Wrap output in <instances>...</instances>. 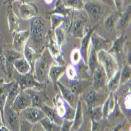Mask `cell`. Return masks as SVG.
Segmentation results:
<instances>
[{"mask_svg": "<svg viewBox=\"0 0 131 131\" xmlns=\"http://www.w3.org/2000/svg\"><path fill=\"white\" fill-rule=\"evenodd\" d=\"M30 23L29 38L28 44L38 53H40L46 43L47 39V30L46 24L43 19L35 17L32 18Z\"/></svg>", "mask_w": 131, "mask_h": 131, "instance_id": "6da1fadb", "label": "cell"}, {"mask_svg": "<svg viewBox=\"0 0 131 131\" xmlns=\"http://www.w3.org/2000/svg\"><path fill=\"white\" fill-rule=\"evenodd\" d=\"M54 63H57V61L50 54L49 50L45 47L39 53L34 65L33 75L35 79L39 82L45 83L49 79L50 68Z\"/></svg>", "mask_w": 131, "mask_h": 131, "instance_id": "7a4b0ae2", "label": "cell"}, {"mask_svg": "<svg viewBox=\"0 0 131 131\" xmlns=\"http://www.w3.org/2000/svg\"><path fill=\"white\" fill-rule=\"evenodd\" d=\"M97 55L99 64L103 67L108 80L118 69H120V66L115 57L108 51L102 50L97 52Z\"/></svg>", "mask_w": 131, "mask_h": 131, "instance_id": "3957f363", "label": "cell"}, {"mask_svg": "<svg viewBox=\"0 0 131 131\" xmlns=\"http://www.w3.org/2000/svg\"><path fill=\"white\" fill-rule=\"evenodd\" d=\"M109 94L108 93H105L104 90H95L92 86L88 87L84 92L79 96L82 99L85 101L88 108H93V107L102 105L104 101L106 100Z\"/></svg>", "mask_w": 131, "mask_h": 131, "instance_id": "277c9868", "label": "cell"}, {"mask_svg": "<svg viewBox=\"0 0 131 131\" xmlns=\"http://www.w3.org/2000/svg\"><path fill=\"white\" fill-rule=\"evenodd\" d=\"M17 75L13 73V75H14V81H16L21 90H26V89H30V88H34V89H39V90H44L45 89V83H42L38 82L36 79H35L33 71H29L28 73L26 74H19L16 71ZM12 75V76H13Z\"/></svg>", "mask_w": 131, "mask_h": 131, "instance_id": "5b68a950", "label": "cell"}, {"mask_svg": "<svg viewBox=\"0 0 131 131\" xmlns=\"http://www.w3.org/2000/svg\"><path fill=\"white\" fill-rule=\"evenodd\" d=\"M3 121L9 130H20V115L12 106L5 104Z\"/></svg>", "mask_w": 131, "mask_h": 131, "instance_id": "8992f818", "label": "cell"}, {"mask_svg": "<svg viewBox=\"0 0 131 131\" xmlns=\"http://www.w3.org/2000/svg\"><path fill=\"white\" fill-rule=\"evenodd\" d=\"M83 9L93 22H97L104 14L103 4L97 0H88L85 2Z\"/></svg>", "mask_w": 131, "mask_h": 131, "instance_id": "52a82bcc", "label": "cell"}, {"mask_svg": "<svg viewBox=\"0 0 131 131\" xmlns=\"http://www.w3.org/2000/svg\"><path fill=\"white\" fill-rule=\"evenodd\" d=\"M16 3L18 6V14L20 19L28 20L37 17L39 14V9L35 4L19 1H16Z\"/></svg>", "mask_w": 131, "mask_h": 131, "instance_id": "ba28073f", "label": "cell"}, {"mask_svg": "<svg viewBox=\"0 0 131 131\" xmlns=\"http://www.w3.org/2000/svg\"><path fill=\"white\" fill-rule=\"evenodd\" d=\"M20 118L28 121L31 124L39 123L45 116V113L40 108L29 106L27 108L24 109L19 112Z\"/></svg>", "mask_w": 131, "mask_h": 131, "instance_id": "9c48e42d", "label": "cell"}, {"mask_svg": "<svg viewBox=\"0 0 131 131\" xmlns=\"http://www.w3.org/2000/svg\"><path fill=\"white\" fill-rule=\"evenodd\" d=\"M126 41V35H120L118 38L115 39L114 42H112V47L108 50L110 53H112L116 59L119 66L122 65V61L123 57V53L125 50V43Z\"/></svg>", "mask_w": 131, "mask_h": 131, "instance_id": "30bf717a", "label": "cell"}, {"mask_svg": "<svg viewBox=\"0 0 131 131\" xmlns=\"http://www.w3.org/2000/svg\"><path fill=\"white\" fill-rule=\"evenodd\" d=\"M108 79L103 67L99 64L92 74V87L95 90H104L106 87Z\"/></svg>", "mask_w": 131, "mask_h": 131, "instance_id": "8fae6325", "label": "cell"}, {"mask_svg": "<svg viewBox=\"0 0 131 131\" xmlns=\"http://www.w3.org/2000/svg\"><path fill=\"white\" fill-rule=\"evenodd\" d=\"M112 42L101 36L95 29L93 31L90 36V46L96 52L102 50L108 51L112 47Z\"/></svg>", "mask_w": 131, "mask_h": 131, "instance_id": "7c38bea8", "label": "cell"}, {"mask_svg": "<svg viewBox=\"0 0 131 131\" xmlns=\"http://www.w3.org/2000/svg\"><path fill=\"white\" fill-rule=\"evenodd\" d=\"M13 35V49L22 53L29 38V29L12 32Z\"/></svg>", "mask_w": 131, "mask_h": 131, "instance_id": "4fadbf2b", "label": "cell"}, {"mask_svg": "<svg viewBox=\"0 0 131 131\" xmlns=\"http://www.w3.org/2000/svg\"><path fill=\"white\" fill-rule=\"evenodd\" d=\"M29 106H31V96L26 90H20L14 101L12 108L19 113L20 111L27 108Z\"/></svg>", "mask_w": 131, "mask_h": 131, "instance_id": "5bb4252c", "label": "cell"}, {"mask_svg": "<svg viewBox=\"0 0 131 131\" xmlns=\"http://www.w3.org/2000/svg\"><path fill=\"white\" fill-rule=\"evenodd\" d=\"M64 85L67 87H68L75 95L79 96V95L82 94L89 87V86L92 85V82L89 81V79H76L75 80L68 79L67 84L64 83Z\"/></svg>", "mask_w": 131, "mask_h": 131, "instance_id": "9a60e30c", "label": "cell"}, {"mask_svg": "<svg viewBox=\"0 0 131 131\" xmlns=\"http://www.w3.org/2000/svg\"><path fill=\"white\" fill-rule=\"evenodd\" d=\"M46 44V47L49 50L50 54L57 63L59 58L61 57V49L55 40L53 30L52 29L47 31V39Z\"/></svg>", "mask_w": 131, "mask_h": 131, "instance_id": "2e32d148", "label": "cell"}, {"mask_svg": "<svg viewBox=\"0 0 131 131\" xmlns=\"http://www.w3.org/2000/svg\"><path fill=\"white\" fill-rule=\"evenodd\" d=\"M5 55V64L6 69V75L11 78L14 73V61L16 59L23 57V53L15 50L14 49H8L4 51Z\"/></svg>", "mask_w": 131, "mask_h": 131, "instance_id": "e0dca14e", "label": "cell"}, {"mask_svg": "<svg viewBox=\"0 0 131 131\" xmlns=\"http://www.w3.org/2000/svg\"><path fill=\"white\" fill-rule=\"evenodd\" d=\"M56 86H57L59 90H60L61 95L62 98L64 99V101L65 102H67L68 104H70L71 106L75 108L76 104L78 103V101H79L77 95H75L68 87H67L64 84H63V83L60 81H58L57 82Z\"/></svg>", "mask_w": 131, "mask_h": 131, "instance_id": "ac0fdd59", "label": "cell"}, {"mask_svg": "<svg viewBox=\"0 0 131 131\" xmlns=\"http://www.w3.org/2000/svg\"><path fill=\"white\" fill-rule=\"evenodd\" d=\"M86 29V20L83 17H76L70 25V31L73 37L82 39L85 34Z\"/></svg>", "mask_w": 131, "mask_h": 131, "instance_id": "d6986e66", "label": "cell"}, {"mask_svg": "<svg viewBox=\"0 0 131 131\" xmlns=\"http://www.w3.org/2000/svg\"><path fill=\"white\" fill-rule=\"evenodd\" d=\"M26 90L31 98V106L37 107V108H41V106L44 104H46V101L47 100V97L45 94L43 90H39V89H26L24 90Z\"/></svg>", "mask_w": 131, "mask_h": 131, "instance_id": "ffe728a7", "label": "cell"}, {"mask_svg": "<svg viewBox=\"0 0 131 131\" xmlns=\"http://www.w3.org/2000/svg\"><path fill=\"white\" fill-rule=\"evenodd\" d=\"M94 28L91 29V28H86L85 34L83 35V37L81 39V47L79 50L82 54V60L85 63H86L87 61V57H88V54H89V51L90 48V36Z\"/></svg>", "mask_w": 131, "mask_h": 131, "instance_id": "44dd1931", "label": "cell"}, {"mask_svg": "<svg viewBox=\"0 0 131 131\" xmlns=\"http://www.w3.org/2000/svg\"><path fill=\"white\" fill-rule=\"evenodd\" d=\"M14 80H12L10 82H5L3 78H0V111L2 113V116L3 115L4 107L6 102L7 96L9 93V90L13 86Z\"/></svg>", "mask_w": 131, "mask_h": 131, "instance_id": "7402d4cb", "label": "cell"}, {"mask_svg": "<svg viewBox=\"0 0 131 131\" xmlns=\"http://www.w3.org/2000/svg\"><path fill=\"white\" fill-rule=\"evenodd\" d=\"M66 67L58 63H54L50 68L49 71V79L52 82L53 85L56 86L57 82L61 79L65 73Z\"/></svg>", "mask_w": 131, "mask_h": 131, "instance_id": "603a6c76", "label": "cell"}, {"mask_svg": "<svg viewBox=\"0 0 131 131\" xmlns=\"http://www.w3.org/2000/svg\"><path fill=\"white\" fill-rule=\"evenodd\" d=\"M7 20L9 31L12 33L14 31H20V20L19 17L14 11V8L11 5H8L7 8Z\"/></svg>", "mask_w": 131, "mask_h": 131, "instance_id": "cb8c5ba5", "label": "cell"}, {"mask_svg": "<svg viewBox=\"0 0 131 131\" xmlns=\"http://www.w3.org/2000/svg\"><path fill=\"white\" fill-rule=\"evenodd\" d=\"M40 108L43 111L46 116H47L49 118H50V119L53 123H55L56 124H57L58 126H60L61 127L64 118L58 115L56 108H53V107H50L49 105H47L46 104H42Z\"/></svg>", "mask_w": 131, "mask_h": 131, "instance_id": "d4e9b609", "label": "cell"}, {"mask_svg": "<svg viewBox=\"0 0 131 131\" xmlns=\"http://www.w3.org/2000/svg\"><path fill=\"white\" fill-rule=\"evenodd\" d=\"M83 111H82V104L81 100L79 99L78 103L75 107V114L73 119V124L71 126V130H78L81 128L83 123Z\"/></svg>", "mask_w": 131, "mask_h": 131, "instance_id": "484cf974", "label": "cell"}, {"mask_svg": "<svg viewBox=\"0 0 131 131\" xmlns=\"http://www.w3.org/2000/svg\"><path fill=\"white\" fill-rule=\"evenodd\" d=\"M13 66H14V69L17 71V72L19 74H21V75L28 73L29 71H31V68L30 64H28V62L25 60V58L24 57L16 59V60L14 61Z\"/></svg>", "mask_w": 131, "mask_h": 131, "instance_id": "4316f807", "label": "cell"}, {"mask_svg": "<svg viewBox=\"0 0 131 131\" xmlns=\"http://www.w3.org/2000/svg\"><path fill=\"white\" fill-rule=\"evenodd\" d=\"M22 53H23V57L25 58V60L30 64V66L31 68V71H33V68H34V65H35V61H36V59L38 58L39 53H38L28 43L25 45Z\"/></svg>", "mask_w": 131, "mask_h": 131, "instance_id": "83f0119b", "label": "cell"}, {"mask_svg": "<svg viewBox=\"0 0 131 131\" xmlns=\"http://www.w3.org/2000/svg\"><path fill=\"white\" fill-rule=\"evenodd\" d=\"M120 69H118L108 80L106 87L109 91V93H115L120 87Z\"/></svg>", "mask_w": 131, "mask_h": 131, "instance_id": "f1b7e54d", "label": "cell"}, {"mask_svg": "<svg viewBox=\"0 0 131 131\" xmlns=\"http://www.w3.org/2000/svg\"><path fill=\"white\" fill-rule=\"evenodd\" d=\"M86 64H87L88 68H89L90 74L92 76V74H93V72L94 71V70L98 67V65L100 64H99V61H98L97 52L95 51L91 46H90V51H89V54H88V57H87Z\"/></svg>", "mask_w": 131, "mask_h": 131, "instance_id": "f546056e", "label": "cell"}, {"mask_svg": "<svg viewBox=\"0 0 131 131\" xmlns=\"http://www.w3.org/2000/svg\"><path fill=\"white\" fill-rule=\"evenodd\" d=\"M118 17H119L118 14L113 13V14H109L104 19V26L105 29L109 32H113L117 28Z\"/></svg>", "mask_w": 131, "mask_h": 131, "instance_id": "4dcf8cb0", "label": "cell"}, {"mask_svg": "<svg viewBox=\"0 0 131 131\" xmlns=\"http://www.w3.org/2000/svg\"><path fill=\"white\" fill-rule=\"evenodd\" d=\"M53 33H54V37H55V40L57 43L61 48V47L66 43V40H67L66 31L64 27V24H62L61 25L56 28L53 30Z\"/></svg>", "mask_w": 131, "mask_h": 131, "instance_id": "1f68e13d", "label": "cell"}, {"mask_svg": "<svg viewBox=\"0 0 131 131\" xmlns=\"http://www.w3.org/2000/svg\"><path fill=\"white\" fill-rule=\"evenodd\" d=\"M40 124L43 127L44 130L46 131H56V130H61V127L58 126L55 123H53L50 118H49L47 116H44L42 119L39 121Z\"/></svg>", "mask_w": 131, "mask_h": 131, "instance_id": "d6a6232c", "label": "cell"}, {"mask_svg": "<svg viewBox=\"0 0 131 131\" xmlns=\"http://www.w3.org/2000/svg\"><path fill=\"white\" fill-rule=\"evenodd\" d=\"M53 102L55 104V108L58 115L64 118V116L65 115V101H64L60 93H57L55 96Z\"/></svg>", "mask_w": 131, "mask_h": 131, "instance_id": "836d02e7", "label": "cell"}, {"mask_svg": "<svg viewBox=\"0 0 131 131\" xmlns=\"http://www.w3.org/2000/svg\"><path fill=\"white\" fill-rule=\"evenodd\" d=\"M20 90H20V87L19 84H18V83L16 81H14L13 86H11V88L9 90V93H8V96H7V99H6V104H8V105L12 106L14 101L15 100L16 97L18 95V93H20Z\"/></svg>", "mask_w": 131, "mask_h": 131, "instance_id": "e575fe53", "label": "cell"}, {"mask_svg": "<svg viewBox=\"0 0 131 131\" xmlns=\"http://www.w3.org/2000/svg\"><path fill=\"white\" fill-rule=\"evenodd\" d=\"M71 11V9L66 7L64 2L61 1V0H58V1L56 3V6L53 9V11L52 12V14H57L59 15H61L66 18V17H68Z\"/></svg>", "mask_w": 131, "mask_h": 131, "instance_id": "d590c367", "label": "cell"}, {"mask_svg": "<svg viewBox=\"0 0 131 131\" xmlns=\"http://www.w3.org/2000/svg\"><path fill=\"white\" fill-rule=\"evenodd\" d=\"M129 21H130V6H129L123 12L121 15H119L117 27L125 28L129 24Z\"/></svg>", "mask_w": 131, "mask_h": 131, "instance_id": "8d00e7d4", "label": "cell"}, {"mask_svg": "<svg viewBox=\"0 0 131 131\" xmlns=\"http://www.w3.org/2000/svg\"><path fill=\"white\" fill-rule=\"evenodd\" d=\"M88 113L90 115L91 120L101 121L103 118L101 105H97V106L93 107V108H88Z\"/></svg>", "mask_w": 131, "mask_h": 131, "instance_id": "74e56055", "label": "cell"}, {"mask_svg": "<svg viewBox=\"0 0 131 131\" xmlns=\"http://www.w3.org/2000/svg\"><path fill=\"white\" fill-rule=\"evenodd\" d=\"M84 1L83 0H65L64 3L65 6L71 10L80 11L84 8Z\"/></svg>", "mask_w": 131, "mask_h": 131, "instance_id": "f35d334b", "label": "cell"}, {"mask_svg": "<svg viewBox=\"0 0 131 131\" xmlns=\"http://www.w3.org/2000/svg\"><path fill=\"white\" fill-rule=\"evenodd\" d=\"M50 21H51V29L54 30L58 26L61 25L62 24H64L66 21V18L61 15H59L57 14H51Z\"/></svg>", "mask_w": 131, "mask_h": 131, "instance_id": "ab89813d", "label": "cell"}, {"mask_svg": "<svg viewBox=\"0 0 131 131\" xmlns=\"http://www.w3.org/2000/svg\"><path fill=\"white\" fill-rule=\"evenodd\" d=\"M4 40L3 35L0 34V71L6 75V69L5 64V55H4Z\"/></svg>", "mask_w": 131, "mask_h": 131, "instance_id": "60d3db41", "label": "cell"}, {"mask_svg": "<svg viewBox=\"0 0 131 131\" xmlns=\"http://www.w3.org/2000/svg\"><path fill=\"white\" fill-rule=\"evenodd\" d=\"M130 79V66L126 63L120 70V84L126 82Z\"/></svg>", "mask_w": 131, "mask_h": 131, "instance_id": "b9f144b4", "label": "cell"}, {"mask_svg": "<svg viewBox=\"0 0 131 131\" xmlns=\"http://www.w3.org/2000/svg\"><path fill=\"white\" fill-rule=\"evenodd\" d=\"M70 59H71V64H73V65L79 64V63L82 60V54H81V52H80L79 49L75 48V49H73L72 50H71V55H70Z\"/></svg>", "mask_w": 131, "mask_h": 131, "instance_id": "7bdbcfd3", "label": "cell"}, {"mask_svg": "<svg viewBox=\"0 0 131 131\" xmlns=\"http://www.w3.org/2000/svg\"><path fill=\"white\" fill-rule=\"evenodd\" d=\"M65 74H66L67 79H69V80H75V79H78L77 71L75 68L73 64H69V65H68L66 67Z\"/></svg>", "mask_w": 131, "mask_h": 131, "instance_id": "ee69618b", "label": "cell"}, {"mask_svg": "<svg viewBox=\"0 0 131 131\" xmlns=\"http://www.w3.org/2000/svg\"><path fill=\"white\" fill-rule=\"evenodd\" d=\"M75 114V108L71 106L67 102H65V115L64 116V118L69 120H73Z\"/></svg>", "mask_w": 131, "mask_h": 131, "instance_id": "f6af8a7d", "label": "cell"}, {"mask_svg": "<svg viewBox=\"0 0 131 131\" xmlns=\"http://www.w3.org/2000/svg\"><path fill=\"white\" fill-rule=\"evenodd\" d=\"M73 124V120H69L64 118L63 123L61 125V130H71V126Z\"/></svg>", "mask_w": 131, "mask_h": 131, "instance_id": "bcb514c9", "label": "cell"}, {"mask_svg": "<svg viewBox=\"0 0 131 131\" xmlns=\"http://www.w3.org/2000/svg\"><path fill=\"white\" fill-rule=\"evenodd\" d=\"M123 103H124L125 108L127 110H130V108H131V105H130V103H131V95H130V93H128L125 96L124 100H123Z\"/></svg>", "mask_w": 131, "mask_h": 131, "instance_id": "7dc6e473", "label": "cell"}, {"mask_svg": "<svg viewBox=\"0 0 131 131\" xmlns=\"http://www.w3.org/2000/svg\"><path fill=\"white\" fill-rule=\"evenodd\" d=\"M114 2V5L115 7L118 10L120 11L123 9V0H113Z\"/></svg>", "mask_w": 131, "mask_h": 131, "instance_id": "c3c4849f", "label": "cell"}, {"mask_svg": "<svg viewBox=\"0 0 131 131\" xmlns=\"http://www.w3.org/2000/svg\"><path fill=\"white\" fill-rule=\"evenodd\" d=\"M91 130H99L101 129L100 121L91 120Z\"/></svg>", "mask_w": 131, "mask_h": 131, "instance_id": "681fc988", "label": "cell"}, {"mask_svg": "<svg viewBox=\"0 0 131 131\" xmlns=\"http://www.w3.org/2000/svg\"><path fill=\"white\" fill-rule=\"evenodd\" d=\"M97 1L101 3L102 4H106V5H108L109 6H114L115 7L113 0H97Z\"/></svg>", "mask_w": 131, "mask_h": 131, "instance_id": "f907efd6", "label": "cell"}, {"mask_svg": "<svg viewBox=\"0 0 131 131\" xmlns=\"http://www.w3.org/2000/svg\"><path fill=\"white\" fill-rule=\"evenodd\" d=\"M16 1H19V2H25V0H6V1L3 3H7L8 5H11L13 3L16 2Z\"/></svg>", "mask_w": 131, "mask_h": 131, "instance_id": "816d5d0a", "label": "cell"}, {"mask_svg": "<svg viewBox=\"0 0 131 131\" xmlns=\"http://www.w3.org/2000/svg\"><path fill=\"white\" fill-rule=\"evenodd\" d=\"M3 125H4V123H3V121L2 113H1V111H0V126H2Z\"/></svg>", "mask_w": 131, "mask_h": 131, "instance_id": "f5cc1de1", "label": "cell"}, {"mask_svg": "<svg viewBox=\"0 0 131 131\" xmlns=\"http://www.w3.org/2000/svg\"><path fill=\"white\" fill-rule=\"evenodd\" d=\"M44 1H45V3H46V4L50 5V4L53 2V0H44Z\"/></svg>", "mask_w": 131, "mask_h": 131, "instance_id": "db71d44e", "label": "cell"}, {"mask_svg": "<svg viewBox=\"0 0 131 131\" xmlns=\"http://www.w3.org/2000/svg\"><path fill=\"white\" fill-rule=\"evenodd\" d=\"M1 1H2V2H3V3H4V2H5V1H6V0H1Z\"/></svg>", "mask_w": 131, "mask_h": 131, "instance_id": "11a10c76", "label": "cell"}]
</instances>
